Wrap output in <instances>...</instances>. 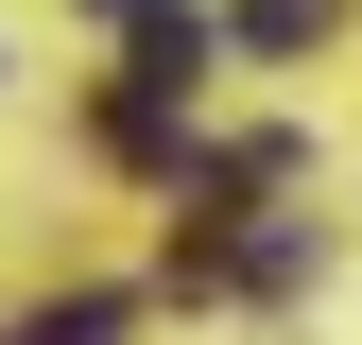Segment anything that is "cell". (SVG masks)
Segmentation results:
<instances>
[{"label":"cell","mask_w":362,"mask_h":345,"mask_svg":"<svg viewBox=\"0 0 362 345\" xmlns=\"http://www.w3.org/2000/svg\"><path fill=\"white\" fill-rule=\"evenodd\" d=\"M207 52H224V18H207V0H139V86H156V104H173Z\"/></svg>","instance_id":"obj_1"},{"label":"cell","mask_w":362,"mask_h":345,"mask_svg":"<svg viewBox=\"0 0 362 345\" xmlns=\"http://www.w3.org/2000/svg\"><path fill=\"white\" fill-rule=\"evenodd\" d=\"M328 18H345V0H242L224 35H242V52H328Z\"/></svg>","instance_id":"obj_2"},{"label":"cell","mask_w":362,"mask_h":345,"mask_svg":"<svg viewBox=\"0 0 362 345\" xmlns=\"http://www.w3.org/2000/svg\"><path fill=\"white\" fill-rule=\"evenodd\" d=\"M0 345H121V293H52V311H18Z\"/></svg>","instance_id":"obj_3"}]
</instances>
